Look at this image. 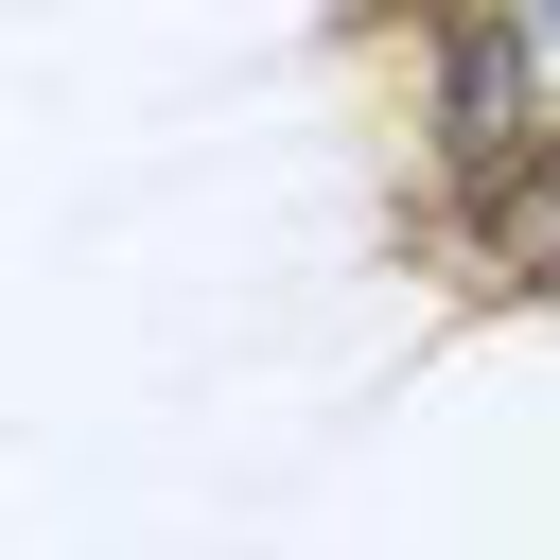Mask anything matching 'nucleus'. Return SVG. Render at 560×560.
Instances as JSON below:
<instances>
[{"label":"nucleus","instance_id":"nucleus-1","mask_svg":"<svg viewBox=\"0 0 560 560\" xmlns=\"http://www.w3.org/2000/svg\"><path fill=\"white\" fill-rule=\"evenodd\" d=\"M508 158H542V35L490 18V0H455V18H438V175L472 192V175H508Z\"/></svg>","mask_w":560,"mask_h":560},{"label":"nucleus","instance_id":"nucleus-2","mask_svg":"<svg viewBox=\"0 0 560 560\" xmlns=\"http://www.w3.org/2000/svg\"><path fill=\"white\" fill-rule=\"evenodd\" d=\"M525 35H542V52H560V0H525Z\"/></svg>","mask_w":560,"mask_h":560}]
</instances>
